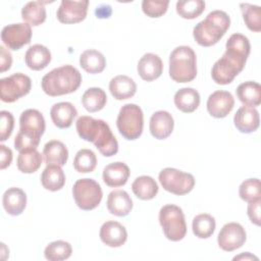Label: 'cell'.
I'll list each match as a JSON object with an SVG mask.
<instances>
[{
	"instance_id": "obj_1",
	"label": "cell",
	"mask_w": 261,
	"mask_h": 261,
	"mask_svg": "<svg viewBox=\"0 0 261 261\" xmlns=\"http://www.w3.org/2000/svg\"><path fill=\"white\" fill-rule=\"evenodd\" d=\"M75 127L80 138L93 143L103 156L111 157L118 152V142L104 120L83 115L77 118Z\"/></svg>"
},
{
	"instance_id": "obj_2",
	"label": "cell",
	"mask_w": 261,
	"mask_h": 261,
	"mask_svg": "<svg viewBox=\"0 0 261 261\" xmlns=\"http://www.w3.org/2000/svg\"><path fill=\"white\" fill-rule=\"evenodd\" d=\"M81 83V72L74 66L66 64L46 73L42 79L41 86L47 95L56 97L73 93L79 89Z\"/></svg>"
},
{
	"instance_id": "obj_3",
	"label": "cell",
	"mask_w": 261,
	"mask_h": 261,
	"mask_svg": "<svg viewBox=\"0 0 261 261\" xmlns=\"http://www.w3.org/2000/svg\"><path fill=\"white\" fill-rule=\"evenodd\" d=\"M230 18L222 10H213L198 22L193 30L195 41L203 47H209L218 43L229 29Z\"/></svg>"
},
{
	"instance_id": "obj_4",
	"label": "cell",
	"mask_w": 261,
	"mask_h": 261,
	"mask_svg": "<svg viewBox=\"0 0 261 261\" xmlns=\"http://www.w3.org/2000/svg\"><path fill=\"white\" fill-rule=\"evenodd\" d=\"M169 75L176 83L192 82L197 75V58L189 46H178L169 56Z\"/></svg>"
},
{
	"instance_id": "obj_5",
	"label": "cell",
	"mask_w": 261,
	"mask_h": 261,
	"mask_svg": "<svg viewBox=\"0 0 261 261\" xmlns=\"http://www.w3.org/2000/svg\"><path fill=\"white\" fill-rule=\"evenodd\" d=\"M116 125L119 134L128 141L138 139L144 127V114L140 106L134 103L123 105L118 113Z\"/></svg>"
},
{
	"instance_id": "obj_6",
	"label": "cell",
	"mask_w": 261,
	"mask_h": 261,
	"mask_svg": "<svg viewBox=\"0 0 261 261\" xmlns=\"http://www.w3.org/2000/svg\"><path fill=\"white\" fill-rule=\"evenodd\" d=\"M159 222L164 236L172 242L181 241L187 233L185 215L176 205H164L159 211Z\"/></svg>"
},
{
	"instance_id": "obj_7",
	"label": "cell",
	"mask_w": 261,
	"mask_h": 261,
	"mask_svg": "<svg viewBox=\"0 0 261 261\" xmlns=\"http://www.w3.org/2000/svg\"><path fill=\"white\" fill-rule=\"evenodd\" d=\"M72 196L79 208L85 211L99 206L103 193L100 185L92 178H80L72 187Z\"/></svg>"
},
{
	"instance_id": "obj_8",
	"label": "cell",
	"mask_w": 261,
	"mask_h": 261,
	"mask_svg": "<svg viewBox=\"0 0 261 261\" xmlns=\"http://www.w3.org/2000/svg\"><path fill=\"white\" fill-rule=\"evenodd\" d=\"M159 181L165 191L177 196L190 193L195 186L193 174L172 167H166L160 171Z\"/></svg>"
},
{
	"instance_id": "obj_9",
	"label": "cell",
	"mask_w": 261,
	"mask_h": 261,
	"mask_svg": "<svg viewBox=\"0 0 261 261\" xmlns=\"http://www.w3.org/2000/svg\"><path fill=\"white\" fill-rule=\"evenodd\" d=\"M32 88L30 76L17 72L0 80L1 100L5 103H12L28 95Z\"/></svg>"
},
{
	"instance_id": "obj_10",
	"label": "cell",
	"mask_w": 261,
	"mask_h": 261,
	"mask_svg": "<svg viewBox=\"0 0 261 261\" xmlns=\"http://www.w3.org/2000/svg\"><path fill=\"white\" fill-rule=\"evenodd\" d=\"M32 34V28L29 23H11L2 29L1 40L7 48L16 51L31 42Z\"/></svg>"
},
{
	"instance_id": "obj_11",
	"label": "cell",
	"mask_w": 261,
	"mask_h": 261,
	"mask_svg": "<svg viewBox=\"0 0 261 261\" xmlns=\"http://www.w3.org/2000/svg\"><path fill=\"white\" fill-rule=\"evenodd\" d=\"M247 240L245 228L237 222H228L220 229L217 243L220 249L225 252H231L241 248Z\"/></svg>"
},
{
	"instance_id": "obj_12",
	"label": "cell",
	"mask_w": 261,
	"mask_h": 261,
	"mask_svg": "<svg viewBox=\"0 0 261 261\" xmlns=\"http://www.w3.org/2000/svg\"><path fill=\"white\" fill-rule=\"evenodd\" d=\"M243 69L244 67H242V65L223 54L212 66L211 76L218 85H228Z\"/></svg>"
},
{
	"instance_id": "obj_13",
	"label": "cell",
	"mask_w": 261,
	"mask_h": 261,
	"mask_svg": "<svg viewBox=\"0 0 261 261\" xmlns=\"http://www.w3.org/2000/svg\"><path fill=\"white\" fill-rule=\"evenodd\" d=\"M89 1L62 0L56 11L57 19L62 23H77L83 21L88 12Z\"/></svg>"
},
{
	"instance_id": "obj_14",
	"label": "cell",
	"mask_w": 261,
	"mask_h": 261,
	"mask_svg": "<svg viewBox=\"0 0 261 261\" xmlns=\"http://www.w3.org/2000/svg\"><path fill=\"white\" fill-rule=\"evenodd\" d=\"M234 106L233 96L227 91H215L207 100V110L215 118L227 116Z\"/></svg>"
},
{
	"instance_id": "obj_15",
	"label": "cell",
	"mask_w": 261,
	"mask_h": 261,
	"mask_svg": "<svg viewBox=\"0 0 261 261\" xmlns=\"http://www.w3.org/2000/svg\"><path fill=\"white\" fill-rule=\"evenodd\" d=\"M250 51L251 45L249 39L242 34L236 33L232 34L226 41L224 54L245 67L246 61L250 55Z\"/></svg>"
},
{
	"instance_id": "obj_16",
	"label": "cell",
	"mask_w": 261,
	"mask_h": 261,
	"mask_svg": "<svg viewBox=\"0 0 261 261\" xmlns=\"http://www.w3.org/2000/svg\"><path fill=\"white\" fill-rule=\"evenodd\" d=\"M46 128L43 114L37 109H27L19 117V130L41 139Z\"/></svg>"
},
{
	"instance_id": "obj_17",
	"label": "cell",
	"mask_w": 261,
	"mask_h": 261,
	"mask_svg": "<svg viewBox=\"0 0 261 261\" xmlns=\"http://www.w3.org/2000/svg\"><path fill=\"white\" fill-rule=\"evenodd\" d=\"M99 236L101 241L111 248L121 247L127 240V231L125 227L121 223L112 220L102 224Z\"/></svg>"
},
{
	"instance_id": "obj_18",
	"label": "cell",
	"mask_w": 261,
	"mask_h": 261,
	"mask_svg": "<svg viewBox=\"0 0 261 261\" xmlns=\"http://www.w3.org/2000/svg\"><path fill=\"white\" fill-rule=\"evenodd\" d=\"M173 117L165 110L154 112L150 118V133L157 140H164L168 138L173 130Z\"/></svg>"
},
{
	"instance_id": "obj_19",
	"label": "cell",
	"mask_w": 261,
	"mask_h": 261,
	"mask_svg": "<svg viewBox=\"0 0 261 261\" xmlns=\"http://www.w3.org/2000/svg\"><path fill=\"white\" fill-rule=\"evenodd\" d=\"M233 123L238 130L243 134H250L259 127V112L254 107L242 106L233 116Z\"/></svg>"
},
{
	"instance_id": "obj_20",
	"label": "cell",
	"mask_w": 261,
	"mask_h": 261,
	"mask_svg": "<svg viewBox=\"0 0 261 261\" xmlns=\"http://www.w3.org/2000/svg\"><path fill=\"white\" fill-rule=\"evenodd\" d=\"M138 73L146 82H152L158 79L163 71L161 58L154 53L144 54L138 62Z\"/></svg>"
},
{
	"instance_id": "obj_21",
	"label": "cell",
	"mask_w": 261,
	"mask_h": 261,
	"mask_svg": "<svg viewBox=\"0 0 261 261\" xmlns=\"http://www.w3.org/2000/svg\"><path fill=\"white\" fill-rule=\"evenodd\" d=\"M130 171L128 166L123 162H112L105 166L103 169V180L111 188L124 186L129 177Z\"/></svg>"
},
{
	"instance_id": "obj_22",
	"label": "cell",
	"mask_w": 261,
	"mask_h": 261,
	"mask_svg": "<svg viewBox=\"0 0 261 261\" xmlns=\"http://www.w3.org/2000/svg\"><path fill=\"white\" fill-rule=\"evenodd\" d=\"M107 209L115 216H126L133 209V200L123 190H114L107 197Z\"/></svg>"
},
{
	"instance_id": "obj_23",
	"label": "cell",
	"mask_w": 261,
	"mask_h": 261,
	"mask_svg": "<svg viewBox=\"0 0 261 261\" xmlns=\"http://www.w3.org/2000/svg\"><path fill=\"white\" fill-rule=\"evenodd\" d=\"M2 204L9 215L17 216L22 213L27 206V195L19 188H9L3 194Z\"/></svg>"
},
{
	"instance_id": "obj_24",
	"label": "cell",
	"mask_w": 261,
	"mask_h": 261,
	"mask_svg": "<svg viewBox=\"0 0 261 261\" xmlns=\"http://www.w3.org/2000/svg\"><path fill=\"white\" fill-rule=\"evenodd\" d=\"M76 115L77 111L70 102L55 103L50 110L51 119L59 128L69 127Z\"/></svg>"
},
{
	"instance_id": "obj_25",
	"label": "cell",
	"mask_w": 261,
	"mask_h": 261,
	"mask_svg": "<svg viewBox=\"0 0 261 261\" xmlns=\"http://www.w3.org/2000/svg\"><path fill=\"white\" fill-rule=\"evenodd\" d=\"M24 61L28 67L33 70L44 69L51 61V52L46 46L35 44L27 50Z\"/></svg>"
},
{
	"instance_id": "obj_26",
	"label": "cell",
	"mask_w": 261,
	"mask_h": 261,
	"mask_svg": "<svg viewBox=\"0 0 261 261\" xmlns=\"http://www.w3.org/2000/svg\"><path fill=\"white\" fill-rule=\"evenodd\" d=\"M109 91L116 100H125L132 98L137 92L135 81L124 74L116 75L109 83Z\"/></svg>"
},
{
	"instance_id": "obj_27",
	"label": "cell",
	"mask_w": 261,
	"mask_h": 261,
	"mask_svg": "<svg viewBox=\"0 0 261 261\" xmlns=\"http://www.w3.org/2000/svg\"><path fill=\"white\" fill-rule=\"evenodd\" d=\"M43 156L47 165H65L68 159V150L66 146L57 140L49 141L45 144L43 149Z\"/></svg>"
},
{
	"instance_id": "obj_28",
	"label": "cell",
	"mask_w": 261,
	"mask_h": 261,
	"mask_svg": "<svg viewBox=\"0 0 261 261\" xmlns=\"http://www.w3.org/2000/svg\"><path fill=\"white\" fill-rule=\"evenodd\" d=\"M173 101L178 110L185 113H191L200 105V94L193 88H182L176 91Z\"/></svg>"
},
{
	"instance_id": "obj_29",
	"label": "cell",
	"mask_w": 261,
	"mask_h": 261,
	"mask_svg": "<svg viewBox=\"0 0 261 261\" xmlns=\"http://www.w3.org/2000/svg\"><path fill=\"white\" fill-rule=\"evenodd\" d=\"M238 99L244 106L256 107L261 103V86L252 81L242 83L236 90Z\"/></svg>"
},
{
	"instance_id": "obj_30",
	"label": "cell",
	"mask_w": 261,
	"mask_h": 261,
	"mask_svg": "<svg viewBox=\"0 0 261 261\" xmlns=\"http://www.w3.org/2000/svg\"><path fill=\"white\" fill-rule=\"evenodd\" d=\"M42 186L51 192L59 191L65 184V174L59 165H47L41 174Z\"/></svg>"
},
{
	"instance_id": "obj_31",
	"label": "cell",
	"mask_w": 261,
	"mask_h": 261,
	"mask_svg": "<svg viewBox=\"0 0 261 261\" xmlns=\"http://www.w3.org/2000/svg\"><path fill=\"white\" fill-rule=\"evenodd\" d=\"M80 65L88 73L96 74L104 70L106 59L101 52L95 49H88L81 54Z\"/></svg>"
},
{
	"instance_id": "obj_32",
	"label": "cell",
	"mask_w": 261,
	"mask_h": 261,
	"mask_svg": "<svg viewBox=\"0 0 261 261\" xmlns=\"http://www.w3.org/2000/svg\"><path fill=\"white\" fill-rule=\"evenodd\" d=\"M132 190L136 197L141 200H152L158 193V185L155 179L149 175H141L132 184Z\"/></svg>"
},
{
	"instance_id": "obj_33",
	"label": "cell",
	"mask_w": 261,
	"mask_h": 261,
	"mask_svg": "<svg viewBox=\"0 0 261 261\" xmlns=\"http://www.w3.org/2000/svg\"><path fill=\"white\" fill-rule=\"evenodd\" d=\"M107 102V96L101 88H89L82 97V103L89 112H97L104 108Z\"/></svg>"
},
{
	"instance_id": "obj_34",
	"label": "cell",
	"mask_w": 261,
	"mask_h": 261,
	"mask_svg": "<svg viewBox=\"0 0 261 261\" xmlns=\"http://www.w3.org/2000/svg\"><path fill=\"white\" fill-rule=\"evenodd\" d=\"M21 17L30 25L38 27L46 20V8L41 1L28 2L21 9Z\"/></svg>"
},
{
	"instance_id": "obj_35",
	"label": "cell",
	"mask_w": 261,
	"mask_h": 261,
	"mask_svg": "<svg viewBox=\"0 0 261 261\" xmlns=\"http://www.w3.org/2000/svg\"><path fill=\"white\" fill-rule=\"evenodd\" d=\"M42 160V154L37 149H34L20 152L16 160V165L22 173H34L40 168Z\"/></svg>"
},
{
	"instance_id": "obj_36",
	"label": "cell",
	"mask_w": 261,
	"mask_h": 261,
	"mask_svg": "<svg viewBox=\"0 0 261 261\" xmlns=\"http://www.w3.org/2000/svg\"><path fill=\"white\" fill-rule=\"evenodd\" d=\"M215 219L212 215L202 213L194 217L192 223V229L194 234L199 239L210 238L215 230Z\"/></svg>"
},
{
	"instance_id": "obj_37",
	"label": "cell",
	"mask_w": 261,
	"mask_h": 261,
	"mask_svg": "<svg viewBox=\"0 0 261 261\" xmlns=\"http://www.w3.org/2000/svg\"><path fill=\"white\" fill-rule=\"evenodd\" d=\"M72 248L68 242L55 241L50 243L44 251L45 258L49 261L66 260L71 256Z\"/></svg>"
},
{
	"instance_id": "obj_38",
	"label": "cell",
	"mask_w": 261,
	"mask_h": 261,
	"mask_svg": "<svg viewBox=\"0 0 261 261\" xmlns=\"http://www.w3.org/2000/svg\"><path fill=\"white\" fill-rule=\"evenodd\" d=\"M97 165L96 154L90 149H81L74 156L73 168L81 173L92 172Z\"/></svg>"
},
{
	"instance_id": "obj_39",
	"label": "cell",
	"mask_w": 261,
	"mask_h": 261,
	"mask_svg": "<svg viewBox=\"0 0 261 261\" xmlns=\"http://www.w3.org/2000/svg\"><path fill=\"white\" fill-rule=\"evenodd\" d=\"M244 21L250 31L259 33L261 31V8L250 3L240 4Z\"/></svg>"
},
{
	"instance_id": "obj_40",
	"label": "cell",
	"mask_w": 261,
	"mask_h": 261,
	"mask_svg": "<svg viewBox=\"0 0 261 261\" xmlns=\"http://www.w3.org/2000/svg\"><path fill=\"white\" fill-rule=\"evenodd\" d=\"M205 2L202 0H185L176 2V12L186 19H194L202 14L205 9Z\"/></svg>"
},
{
	"instance_id": "obj_41",
	"label": "cell",
	"mask_w": 261,
	"mask_h": 261,
	"mask_svg": "<svg viewBox=\"0 0 261 261\" xmlns=\"http://www.w3.org/2000/svg\"><path fill=\"white\" fill-rule=\"evenodd\" d=\"M239 196L242 200L250 203L261 199V184L259 178H248L239 188Z\"/></svg>"
},
{
	"instance_id": "obj_42",
	"label": "cell",
	"mask_w": 261,
	"mask_h": 261,
	"mask_svg": "<svg viewBox=\"0 0 261 261\" xmlns=\"http://www.w3.org/2000/svg\"><path fill=\"white\" fill-rule=\"evenodd\" d=\"M168 5V0H144L142 10L149 17H160L167 11Z\"/></svg>"
},
{
	"instance_id": "obj_43",
	"label": "cell",
	"mask_w": 261,
	"mask_h": 261,
	"mask_svg": "<svg viewBox=\"0 0 261 261\" xmlns=\"http://www.w3.org/2000/svg\"><path fill=\"white\" fill-rule=\"evenodd\" d=\"M39 143H40V139L18 130L14 139V148L20 153V152L37 149V147L39 146Z\"/></svg>"
},
{
	"instance_id": "obj_44",
	"label": "cell",
	"mask_w": 261,
	"mask_h": 261,
	"mask_svg": "<svg viewBox=\"0 0 261 261\" xmlns=\"http://www.w3.org/2000/svg\"><path fill=\"white\" fill-rule=\"evenodd\" d=\"M0 116H1V122H0V141L4 142L6 141L12 130H13V126H14V117L13 115L6 110H2L0 112Z\"/></svg>"
},
{
	"instance_id": "obj_45",
	"label": "cell",
	"mask_w": 261,
	"mask_h": 261,
	"mask_svg": "<svg viewBox=\"0 0 261 261\" xmlns=\"http://www.w3.org/2000/svg\"><path fill=\"white\" fill-rule=\"evenodd\" d=\"M260 204H261V199L250 202L247 209V213L251 222L258 226L260 225Z\"/></svg>"
},
{
	"instance_id": "obj_46",
	"label": "cell",
	"mask_w": 261,
	"mask_h": 261,
	"mask_svg": "<svg viewBox=\"0 0 261 261\" xmlns=\"http://www.w3.org/2000/svg\"><path fill=\"white\" fill-rule=\"evenodd\" d=\"M12 56L11 53L5 49L4 46H0V70L4 72L11 67Z\"/></svg>"
},
{
	"instance_id": "obj_47",
	"label": "cell",
	"mask_w": 261,
	"mask_h": 261,
	"mask_svg": "<svg viewBox=\"0 0 261 261\" xmlns=\"http://www.w3.org/2000/svg\"><path fill=\"white\" fill-rule=\"evenodd\" d=\"M0 168L5 169L12 161V151L5 145H0Z\"/></svg>"
},
{
	"instance_id": "obj_48",
	"label": "cell",
	"mask_w": 261,
	"mask_h": 261,
	"mask_svg": "<svg viewBox=\"0 0 261 261\" xmlns=\"http://www.w3.org/2000/svg\"><path fill=\"white\" fill-rule=\"evenodd\" d=\"M259 260L258 259V257H256V256H254V255H252L251 253H249V252H245V253H243V254H241V255H239V256H236V257H233V260Z\"/></svg>"
}]
</instances>
